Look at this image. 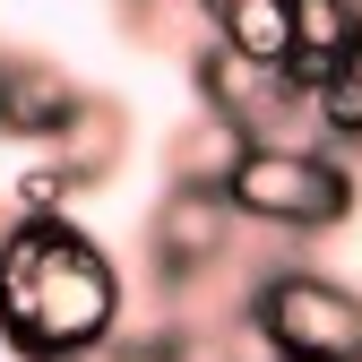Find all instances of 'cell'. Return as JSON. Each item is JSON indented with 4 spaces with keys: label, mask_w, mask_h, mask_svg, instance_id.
I'll return each mask as SVG.
<instances>
[{
    "label": "cell",
    "mask_w": 362,
    "mask_h": 362,
    "mask_svg": "<svg viewBox=\"0 0 362 362\" xmlns=\"http://www.w3.org/2000/svg\"><path fill=\"white\" fill-rule=\"evenodd\" d=\"M121 328V267L69 216H9L0 233V345L18 362H78Z\"/></svg>",
    "instance_id": "cell-1"
},
{
    "label": "cell",
    "mask_w": 362,
    "mask_h": 362,
    "mask_svg": "<svg viewBox=\"0 0 362 362\" xmlns=\"http://www.w3.org/2000/svg\"><path fill=\"white\" fill-rule=\"evenodd\" d=\"M216 190L242 224H276V233H328L354 216V173L320 139H250Z\"/></svg>",
    "instance_id": "cell-2"
},
{
    "label": "cell",
    "mask_w": 362,
    "mask_h": 362,
    "mask_svg": "<svg viewBox=\"0 0 362 362\" xmlns=\"http://www.w3.org/2000/svg\"><path fill=\"white\" fill-rule=\"evenodd\" d=\"M250 337L276 362H362V293L320 267H276L250 293Z\"/></svg>",
    "instance_id": "cell-3"
},
{
    "label": "cell",
    "mask_w": 362,
    "mask_h": 362,
    "mask_svg": "<svg viewBox=\"0 0 362 362\" xmlns=\"http://www.w3.org/2000/svg\"><path fill=\"white\" fill-rule=\"evenodd\" d=\"M233 207H224V190L216 181H173V190L156 199V216H147V259H156V276L164 285H199L207 267L233 250Z\"/></svg>",
    "instance_id": "cell-4"
},
{
    "label": "cell",
    "mask_w": 362,
    "mask_h": 362,
    "mask_svg": "<svg viewBox=\"0 0 362 362\" xmlns=\"http://www.w3.org/2000/svg\"><path fill=\"white\" fill-rule=\"evenodd\" d=\"M78 95H86V86H78L61 61L9 52V69H0V139H43V147H52L61 121L78 112Z\"/></svg>",
    "instance_id": "cell-5"
},
{
    "label": "cell",
    "mask_w": 362,
    "mask_h": 362,
    "mask_svg": "<svg viewBox=\"0 0 362 362\" xmlns=\"http://www.w3.org/2000/svg\"><path fill=\"white\" fill-rule=\"evenodd\" d=\"M52 164L78 181V190L112 181V164H121V104L112 95H78V112L61 121V139H52Z\"/></svg>",
    "instance_id": "cell-6"
},
{
    "label": "cell",
    "mask_w": 362,
    "mask_h": 362,
    "mask_svg": "<svg viewBox=\"0 0 362 362\" xmlns=\"http://www.w3.org/2000/svg\"><path fill=\"white\" fill-rule=\"evenodd\" d=\"M293 9V52H285V86H310L320 69L354 61L362 52V35H354V9L345 0H285Z\"/></svg>",
    "instance_id": "cell-7"
},
{
    "label": "cell",
    "mask_w": 362,
    "mask_h": 362,
    "mask_svg": "<svg viewBox=\"0 0 362 362\" xmlns=\"http://www.w3.org/2000/svg\"><path fill=\"white\" fill-rule=\"evenodd\" d=\"M199 9H207L216 43H233L242 61L285 69V52H293V9H285V0H199Z\"/></svg>",
    "instance_id": "cell-8"
},
{
    "label": "cell",
    "mask_w": 362,
    "mask_h": 362,
    "mask_svg": "<svg viewBox=\"0 0 362 362\" xmlns=\"http://www.w3.org/2000/svg\"><path fill=\"white\" fill-rule=\"evenodd\" d=\"M302 104H310V139H328V147H362V52L320 69L302 86Z\"/></svg>",
    "instance_id": "cell-9"
},
{
    "label": "cell",
    "mask_w": 362,
    "mask_h": 362,
    "mask_svg": "<svg viewBox=\"0 0 362 362\" xmlns=\"http://www.w3.org/2000/svg\"><path fill=\"white\" fill-rule=\"evenodd\" d=\"M242 147H250V139H242V129L224 121V112H199V121L173 139V181H224Z\"/></svg>",
    "instance_id": "cell-10"
},
{
    "label": "cell",
    "mask_w": 362,
    "mask_h": 362,
    "mask_svg": "<svg viewBox=\"0 0 362 362\" xmlns=\"http://www.w3.org/2000/svg\"><path fill=\"white\" fill-rule=\"evenodd\" d=\"M69 199H78V181H69L61 164H26V173L9 181V207H18V216H69Z\"/></svg>",
    "instance_id": "cell-11"
},
{
    "label": "cell",
    "mask_w": 362,
    "mask_h": 362,
    "mask_svg": "<svg viewBox=\"0 0 362 362\" xmlns=\"http://www.w3.org/2000/svg\"><path fill=\"white\" fill-rule=\"evenodd\" d=\"M345 9H354V35H362V0H345Z\"/></svg>",
    "instance_id": "cell-12"
},
{
    "label": "cell",
    "mask_w": 362,
    "mask_h": 362,
    "mask_svg": "<svg viewBox=\"0 0 362 362\" xmlns=\"http://www.w3.org/2000/svg\"><path fill=\"white\" fill-rule=\"evenodd\" d=\"M0 69H9V43H0Z\"/></svg>",
    "instance_id": "cell-13"
},
{
    "label": "cell",
    "mask_w": 362,
    "mask_h": 362,
    "mask_svg": "<svg viewBox=\"0 0 362 362\" xmlns=\"http://www.w3.org/2000/svg\"><path fill=\"white\" fill-rule=\"evenodd\" d=\"M267 362H276V354H267Z\"/></svg>",
    "instance_id": "cell-14"
}]
</instances>
